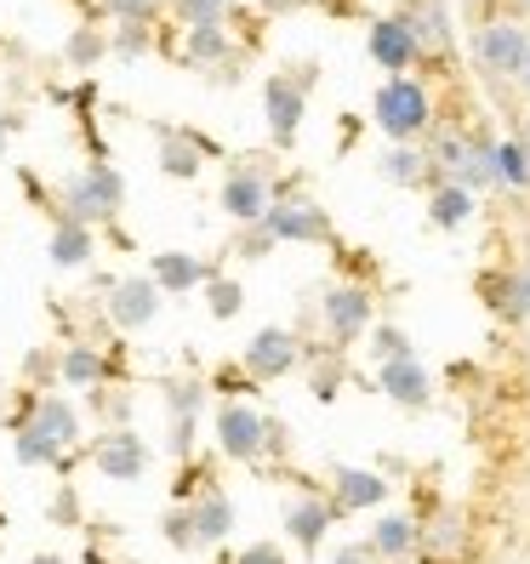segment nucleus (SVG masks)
<instances>
[{"label":"nucleus","mask_w":530,"mask_h":564,"mask_svg":"<svg viewBox=\"0 0 530 564\" xmlns=\"http://www.w3.org/2000/svg\"><path fill=\"white\" fill-rule=\"evenodd\" d=\"M0 524H7V513H0Z\"/></svg>","instance_id":"nucleus-51"},{"label":"nucleus","mask_w":530,"mask_h":564,"mask_svg":"<svg viewBox=\"0 0 530 564\" xmlns=\"http://www.w3.org/2000/svg\"><path fill=\"white\" fill-rule=\"evenodd\" d=\"M115 52L120 57H143L149 52V23H120L115 29Z\"/></svg>","instance_id":"nucleus-38"},{"label":"nucleus","mask_w":530,"mask_h":564,"mask_svg":"<svg viewBox=\"0 0 530 564\" xmlns=\"http://www.w3.org/2000/svg\"><path fill=\"white\" fill-rule=\"evenodd\" d=\"M104 12H109V18H120V23H149L154 0H104Z\"/></svg>","instance_id":"nucleus-40"},{"label":"nucleus","mask_w":530,"mask_h":564,"mask_svg":"<svg viewBox=\"0 0 530 564\" xmlns=\"http://www.w3.org/2000/svg\"><path fill=\"white\" fill-rule=\"evenodd\" d=\"M296 359H303V343H296V330H285V325H262L257 337L246 343V377L251 382H280V377H291L296 371Z\"/></svg>","instance_id":"nucleus-10"},{"label":"nucleus","mask_w":530,"mask_h":564,"mask_svg":"<svg viewBox=\"0 0 530 564\" xmlns=\"http://www.w3.org/2000/svg\"><path fill=\"white\" fill-rule=\"evenodd\" d=\"M228 52H235V41H228V29H223V23L188 29V41H183V57L194 63V69H212V63H228Z\"/></svg>","instance_id":"nucleus-30"},{"label":"nucleus","mask_w":530,"mask_h":564,"mask_svg":"<svg viewBox=\"0 0 530 564\" xmlns=\"http://www.w3.org/2000/svg\"><path fill=\"white\" fill-rule=\"evenodd\" d=\"M366 542H371L377 558H388V564H411V553L422 547V524H417L411 513H382V519L371 524Z\"/></svg>","instance_id":"nucleus-21"},{"label":"nucleus","mask_w":530,"mask_h":564,"mask_svg":"<svg viewBox=\"0 0 530 564\" xmlns=\"http://www.w3.org/2000/svg\"><path fill=\"white\" fill-rule=\"evenodd\" d=\"M165 542L183 547V553H201V542H194V519H188V508H172V513H165Z\"/></svg>","instance_id":"nucleus-36"},{"label":"nucleus","mask_w":530,"mask_h":564,"mask_svg":"<svg viewBox=\"0 0 530 564\" xmlns=\"http://www.w3.org/2000/svg\"><path fill=\"white\" fill-rule=\"evenodd\" d=\"M217 451L228 462H257L269 451V416L246 400H223L217 405Z\"/></svg>","instance_id":"nucleus-8"},{"label":"nucleus","mask_w":530,"mask_h":564,"mask_svg":"<svg viewBox=\"0 0 530 564\" xmlns=\"http://www.w3.org/2000/svg\"><path fill=\"white\" fill-rule=\"evenodd\" d=\"M490 172H496V188L524 194L530 188V143L524 138H496L490 143Z\"/></svg>","instance_id":"nucleus-27"},{"label":"nucleus","mask_w":530,"mask_h":564,"mask_svg":"<svg viewBox=\"0 0 530 564\" xmlns=\"http://www.w3.org/2000/svg\"><path fill=\"white\" fill-rule=\"evenodd\" d=\"M524 143H530V126H524Z\"/></svg>","instance_id":"nucleus-49"},{"label":"nucleus","mask_w":530,"mask_h":564,"mask_svg":"<svg viewBox=\"0 0 530 564\" xmlns=\"http://www.w3.org/2000/svg\"><path fill=\"white\" fill-rule=\"evenodd\" d=\"M18 427H35V434L46 445H57L63 456L80 445V411L63 400V393H35V400H29V422H18Z\"/></svg>","instance_id":"nucleus-14"},{"label":"nucleus","mask_w":530,"mask_h":564,"mask_svg":"<svg viewBox=\"0 0 530 564\" xmlns=\"http://www.w3.org/2000/svg\"><path fill=\"white\" fill-rule=\"evenodd\" d=\"M29 564H63L57 553H35V558H29Z\"/></svg>","instance_id":"nucleus-45"},{"label":"nucleus","mask_w":530,"mask_h":564,"mask_svg":"<svg viewBox=\"0 0 530 564\" xmlns=\"http://www.w3.org/2000/svg\"><path fill=\"white\" fill-rule=\"evenodd\" d=\"M104 57V35H91V29H75V41H69V63L75 69H86V63Z\"/></svg>","instance_id":"nucleus-39"},{"label":"nucleus","mask_w":530,"mask_h":564,"mask_svg":"<svg viewBox=\"0 0 530 564\" xmlns=\"http://www.w3.org/2000/svg\"><path fill=\"white\" fill-rule=\"evenodd\" d=\"M12 451L23 468H69V456H63L57 445H46L35 427H12Z\"/></svg>","instance_id":"nucleus-31"},{"label":"nucleus","mask_w":530,"mask_h":564,"mask_svg":"<svg viewBox=\"0 0 530 564\" xmlns=\"http://www.w3.org/2000/svg\"><path fill=\"white\" fill-rule=\"evenodd\" d=\"M411 23V35L422 52H445L451 46V12H445V0H417V7L405 12Z\"/></svg>","instance_id":"nucleus-29"},{"label":"nucleus","mask_w":530,"mask_h":564,"mask_svg":"<svg viewBox=\"0 0 530 564\" xmlns=\"http://www.w3.org/2000/svg\"><path fill=\"white\" fill-rule=\"evenodd\" d=\"M52 519H57V524H75V519H80V502H75V490H69V485L52 496Z\"/></svg>","instance_id":"nucleus-43"},{"label":"nucleus","mask_w":530,"mask_h":564,"mask_svg":"<svg viewBox=\"0 0 530 564\" xmlns=\"http://www.w3.org/2000/svg\"><path fill=\"white\" fill-rule=\"evenodd\" d=\"M91 564H97V558H91Z\"/></svg>","instance_id":"nucleus-52"},{"label":"nucleus","mask_w":530,"mask_h":564,"mask_svg":"<svg viewBox=\"0 0 530 564\" xmlns=\"http://www.w3.org/2000/svg\"><path fill=\"white\" fill-rule=\"evenodd\" d=\"M371 120H377L382 138L417 143V138H428V126H434V91H428L417 75H393L371 97Z\"/></svg>","instance_id":"nucleus-1"},{"label":"nucleus","mask_w":530,"mask_h":564,"mask_svg":"<svg viewBox=\"0 0 530 564\" xmlns=\"http://www.w3.org/2000/svg\"><path fill=\"white\" fill-rule=\"evenodd\" d=\"M280 200V188L269 177V165H257V160H240V165H228V177H223V212L246 223V228H262V217H269V206Z\"/></svg>","instance_id":"nucleus-6"},{"label":"nucleus","mask_w":530,"mask_h":564,"mask_svg":"<svg viewBox=\"0 0 530 564\" xmlns=\"http://www.w3.org/2000/svg\"><path fill=\"white\" fill-rule=\"evenodd\" d=\"M206 154H212V143L194 138V131H172V126L160 131V172L165 177H201Z\"/></svg>","instance_id":"nucleus-23"},{"label":"nucleus","mask_w":530,"mask_h":564,"mask_svg":"<svg viewBox=\"0 0 530 564\" xmlns=\"http://www.w3.org/2000/svg\"><path fill=\"white\" fill-rule=\"evenodd\" d=\"M57 377H63V388L97 393V388H104V377H109V359H104V348H97V343H69V348H63V359H57Z\"/></svg>","instance_id":"nucleus-26"},{"label":"nucleus","mask_w":530,"mask_h":564,"mask_svg":"<svg viewBox=\"0 0 530 564\" xmlns=\"http://www.w3.org/2000/svg\"><path fill=\"white\" fill-rule=\"evenodd\" d=\"M262 7H296V0H262Z\"/></svg>","instance_id":"nucleus-46"},{"label":"nucleus","mask_w":530,"mask_h":564,"mask_svg":"<svg viewBox=\"0 0 530 564\" xmlns=\"http://www.w3.org/2000/svg\"><path fill=\"white\" fill-rule=\"evenodd\" d=\"M331 502L337 513H366L388 502V479L377 468H331Z\"/></svg>","instance_id":"nucleus-19"},{"label":"nucleus","mask_w":530,"mask_h":564,"mask_svg":"<svg viewBox=\"0 0 530 564\" xmlns=\"http://www.w3.org/2000/svg\"><path fill=\"white\" fill-rule=\"evenodd\" d=\"M160 303H165V291L154 285V274H120L115 291L104 296V308H109V325H115V330H143V325H154Z\"/></svg>","instance_id":"nucleus-12"},{"label":"nucleus","mask_w":530,"mask_h":564,"mask_svg":"<svg viewBox=\"0 0 530 564\" xmlns=\"http://www.w3.org/2000/svg\"><path fill=\"white\" fill-rule=\"evenodd\" d=\"M434 177L440 183H462V188H496V172H490V143L485 138H468V131H440L434 138Z\"/></svg>","instance_id":"nucleus-3"},{"label":"nucleus","mask_w":530,"mask_h":564,"mask_svg":"<svg viewBox=\"0 0 530 564\" xmlns=\"http://www.w3.org/2000/svg\"><path fill=\"white\" fill-rule=\"evenodd\" d=\"M201 411H206V382L201 377L165 382V416H194V422H201Z\"/></svg>","instance_id":"nucleus-32"},{"label":"nucleus","mask_w":530,"mask_h":564,"mask_svg":"<svg viewBox=\"0 0 530 564\" xmlns=\"http://www.w3.org/2000/svg\"><path fill=\"white\" fill-rule=\"evenodd\" d=\"M479 212V194L462 188V183H434V194H428V223L445 228V235H456V228H468Z\"/></svg>","instance_id":"nucleus-24"},{"label":"nucleus","mask_w":530,"mask_h":564,"mask_svg":"<svg viewBox=\"0 0 530 564\" xmlns=\"http://www.w3.org/2000/svg\"><path fill=\"white\" fill-rule=\"evenodd\" d=\"M366 52H371L377 69H388V80H393V75H405L411 63L422 57V46H417V35H411V23H405V18H377V23H371V35H366Z\"/></svg>","instance_id":"nucleus-15"},{"label":"nucleus","mask_w":530,"mask_h":564,"mask_svg":"<svg viewBox=\"0 0 530 564\" xmlns=\"http://www.w3.org/2000/svg\"><path fill=\"white\" fill-rule=\"evenodd\" d=\"M46 257L57 262V269H86V262L97 257V228L57 217V223H52V235H46Z\"/></svg>","instance_id":"nucleus-22"},{"label":"nucleus","mask_w":530,"mask_h":564,"mask_svg":"<svg viewBox=\"0 0 530 564\" xmlns=\"http://www.w3.org/2000/svg\"><path fill=\"white\" fill-rule=\"evenodd\" d=\"M462 547H468V519H462L456 508H440L422 524V553L428 558H456Z\"/></svg>","instance_id":"nucleus-28"},{"label":"nucleus","mask_w":530,"mask_h":564,"mask_svg":"<svg viewBox=\"0 0 530 564\" xmlns=\"http://www.w3.org/2000/svg\"><path fill=\"white\" fill-rule=\"evenodd\" d=\"M194 427H201L194 416H172V427H165V451H172L177 462H188V456H194Z\"/></svg>","instance_id":"nucleus-37"},{"label":"nucleus","mask_w":530,"mask_h":564,"mask_svg":"<svg viewBox=\"0 0 530 564\" xmlns=\"http://www.w3.org/2000/svg\"><path fill=\"white\" fill-rule=\"evenodd\" d=\"M490 314L502 325H530V269H502V274H485L479 280Z\"/></svg>","instance_id":"nucleus-18"},{"label":"nucleus","mask_w":530,"mask_h":564,"mask_svg":"<svg viewBox=\"0 0 530 564\" xmlns=\"http://www.w3.org/2000/svg\"><path fill=\"white\" fill-rule=\"evenodd\" d=\"M235 12V0H177V18L183 29H206V23H223Z\"/></svg>","instance_id":"nucleus-34"},{"label":"nucleus","mask_w":530,"mask_h":564,"mask_svg":"<svg viewBox=\"0 0 530 564\" xmlns=\"http://www.w3.org/2000/svg\"><path fill=\"white\" fill-rule=\"evenodd\" d=\"M149 462H154V451H149L138 434H131V427H109V434L91 440V468L104 474V479H115V485L143 479Z\"/></svg>","instance_id":"nucleus-11"},{"label":"nucleus","mask_w":530,"mask_h":564,"mask_svg":"<svg viewBox=\"0 0 530 564\" xmlns=\"http://www.w3.org/2000/svg\"><path fill=\"white\" fill-rule=\"evenodd\" d=\"M366 348H371V359H377V365H388V359H405V354H411V337H405L400 325H371Z\"/></svg>","instance_id":"nucleus-33"},{"label":"nucleus","mask_w":530,"mask_h":564,"mask_svg":"<svg viewBox=\"0 0 530 564\" xmlns=\"http://www.w3.org/2000/svg\"><path fill=\"white\" fill-rule=\"evenodd\" d=\"M524 86H530V69H524Z\"/></svg>","instance_id":"nucleus-50"},{"label":"nucleus","mask_w":530,"mask_h":564,"mask_svg":"<svg viewBox=\"0 0 530 564\" xmlns=\"http://www.w3.org/2000/svg\"><path fill=\"white\" fill-rule=\"evenodd\" d=\"M257 235L262 240H285V246H325L331 240V217H325L320 200H309V194H280Z\"/></svg>","instance_id":"nucleus-5"},{"label":"nucleus","mask_w":530,"mask_h":564,"mask_svg":"<svg viewBox=\"0 0 530 564\" xmlns=\"http://www.w3.org/2000/svg\"><path fill=\"white\" fill-rule=\"evenodd\" d=\"M474 63L496 80H524L530 69V29L513 18H490L479 35H474Z\"/></svg>","instance_id":"nucleus-4"},{"label":"nucleus","mask_w":530,"mask_h":564,"mask_svg":"<svg viewBox=\"0 0 530 564\" xmlns=\"http://www.w3.org/2000/svg\"><path fill=\"white\" fill-rule=\"evenodd\" d=\"M206 296H212V314H217V319H235V314L246 308L240 280H212V285H206Z\"/></svg>","instance_id":"nucleus-35"},{"label":"nucleus","mask_w":530,"mask_h":564,"mask_svg":"<svg viewBox=\"0 0 530 564\" xmlns=\"http://www.w3.org/2000/svg\"><path fill=\"white\" fill-rule=\"evenodd\" d=\"M519 7H524V12H530V0H519Z\"/></svg>","instance_id":"nucleus-48"},{"label":"nucleus","mask_w":530,"mask_h":564,"mask_svg":"<svg viewBox=\"0 0 530 564\" xmlns=\"http://www.w3.org/2000/svg\"><path fill=\"white\" fill-rule=\"evenodd\" d=\"M320 319H325V337L331 348H348L359 337H371V319H377V303L366 285H325L320 296Z\"/></svg>","instance_id":"nucleus-7"},{"label":"nucleus","mask_w":530,"mask_h":564,"mask_svg":"<svg viewBox=\"0 0 530 564\" xmlns=\"http://www.w3.org/2000/svg\"><path fill=\"white\" fill-rule=\"evenodd\" d=\"M377 388L388 393L393 405H405V411H422L428 400H434V377H428V365H422L417 354L377 365Z\"/></svg>","instance_id":"nucleus-16"},{"label":"nucleus","mask_w":530,"mask_h":564,"mask_svg":"<svg viewBox=\"0 0 530 564\" xmlns=\"http://www.w3.org/2000/svg\"><path fill=\"white\" fill-rule=\"evenodd\" d=\"M149 274H154V285H160L165 296H183V291H194V285H212V280H217L212 262H201L194 251H154Z\"/></svg>","instance_id":"nucleus-20"},{"label":"nucleus","mask_w":530,"mask_h":564,"mask_svg":"<svg viewBox=\"0 0 530 564\" xmlns=\"http://www.w3.org/2000/svg\"><path fill=\"white\" fill-rule=\"evenodd\" d=\"M331 564H377V547L371 542H343L337 553H331Z\"/></svg>","instance_id":"nucleus-42"},{"label":"nucleus","mask_w":530,"mask_h":564,"mask_svg":"<svg viewBox=\"0 0 530 564\" xmlns=\"http://www.w3.org/2000/svg\"><path fill=\"white\" fill-rule=\"evenodd\" d=\"M343 513H337V502L331 496H320V490H296L291 502H285V536L303 547V553H320V542H325V530L337 524Z\"/></svg>","instance_id":"nucleus-13"},{"label":"nucleus","mask_w":530,"mask_h":564,"mask_svg":"<svg viewBox=\"0 0 530 564\" xmlns=\"http://www.w3.org/2000/svg\"><path fill=\"white\" fill-rule=\"evenodd\" d=\"M235 564H291V558H285V547H274V542H251Z\"/></svg>","instance_id":"nucleus-41"},{"label":"nucleus","mask_w":530,"mask_h":564,"mask_svg":"<svg viewBox=\"0 0 530 564\" xmlns=\"http://www.w3.org/2000/svg\"><path fill=\"white\" fill-rule=\"evenodd\" d=\"M262 109H269V138L274 149H291L309 115V75H269L262 86Z\"/></svg>","instance_id":"nucleus-9"},{"label":"nucleus","mask_w":530,"mask_h":564,"mask_svg":"<svg viewBox=\"0 0 530 564\" xmlns=\"http://www.w3.org/2000/svg\"><path fill=\"white\" fill-rule=\"evenodd\" d=\"M7 143H12V120H0V160H7Z\"/></svg>","instance_id":"nucleus-44"},{"label":"nucleus","mask_w":530,"mask_h":564,"mask_svg":"<svg viewBox=\"0 0 530 564\" xmlns=\"http://www.w3.org/2000/svg\"><path fill=\"white\" fill-rule=\"evenodd\" d=\"M377 172H382V183H393V188H422L428 177H434V154L417 149V143H393V149L377 160ZM434 183H440V177H434Z\"/></svg>","instance_id":"nucleus-25"},{"label":"nucleus","mask_w":530,"mask_h":564,"mask_svg":"<svg viewBox=\"0 0 530 564\" xmlns=\"http://www.w3.org/2000/svg\"><path fill=\"white\" fill-rule=\"evenodd\" d=\"M0 411H7V382H0Z\"/></svg>","instance_id":"nucleus-47"},{"label":"nucleus","mask_w":530,"mask_h":564,"mask_svg":"<svg viewBox=\"0 0 530 564\" xmlns=\"http://www.w3.org/2000/svg\"><path fill=\"white\" fill-rule=\"evenodd\" d=\"M126 206V183L109 160H91L86 172H75L69 183H63V217L69 223H86V228H104L115 223Z\"/></svg>","instance_id":"nucleus-2"},{"label":"nucleus","mask_w":530,"mask_h":564,"mask_svg":"<svg viewBox=\"0 0 530 564\" xmlns=\"http://www.w3.org/2000/svg\"><path fill=\"white\" fill-rule=\"evenodd\" d=\"M183 508L194 519V542H201V547H223L228 542V530H235V502H228L217 485H201Z\"/></svg>","instance_id":"nucleus-17"}]
</instances>
